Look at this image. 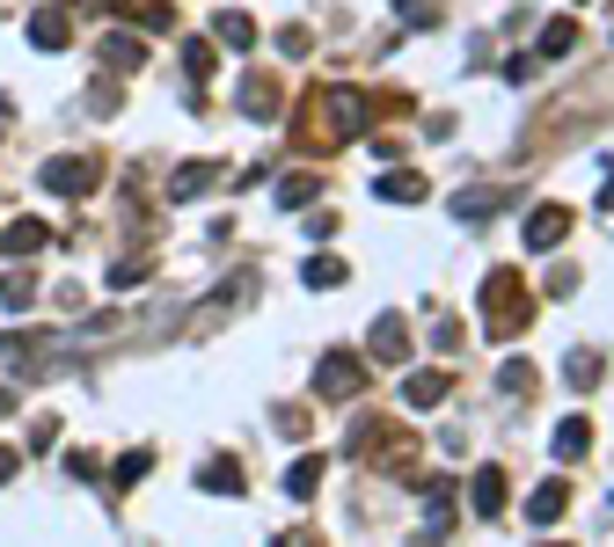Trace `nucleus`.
<instances>
[{"mask_svg": "<svg viewBox=\"0 0 614 547\" xmlns=\"http://www.w3.org/2000/svg\"><path fill=\"white\" fill-rule=\"evenodd\" d=\"M373 110L381 102L366 96V88H315V96L300 102V146L308 154H337V146H351V139H366L373 132Z\"/></svg>", "mask_w": 614, "mask_h": 547, "instance_id": "1", "label": "nucleus"}, {"mask_svg": "<svg viewBox=\"0 0 614 547\" xmlns=\"http://www.w3.org/2000/svg\"><path fill=\"white\" fill-rule=\"evenodd\" d=\"M527 321H534V285L519 270H491L483 278V329L505 343V336H527Z\"/></svg>", "mask_w": 614, "mask_h": 547, "instance_id": "2", "label": "nucleus"}, {"mask_svg": "<svg viewBox=\"0 0 614 547\" xmlns=\"http://www.w3.org/2000/svg\"><path fill=\"white\" fill-rule=\"evenodd\" d=\"M345 452H373V460H381L388 475L418 482V438H410V430H388L381 416H366V424L351 430V446H345Z\"/></svg>", "mask_w": 614, "mask_h": 547, "instance_id": "3", "label": "nucleus"}, {"mask_svg": "<svg viewBox=\"0 0 614 547\" xmlns=\"http://www.w3.org/2000/svg\"><path fill=\"white\" fill-rule=\"evenodd\" d=\"M315 394L322 402H359V394H366V357L359 351H329L315 365Z\"/></svg>", "mask_w": 614, "mask_h": 547, "instance_id": "4", "label": "nucleus"}, {"mask_svg": "<svg viewBox=\"0 0 614 547\" xmlns=\"http://www.w3.org/2000/svg\"><path fill=\"white\" fill-rule=\"evenodd\" d=\"M96 175H103V168L88 161V154H51V161H45V191L51 197H88V191H96Z\"/></svg>", "mask_w": 614, "mask_h": 547, "instance_id": "5", "label": "nucleus"}, {"mask_svg": "<svg viewBox=\"0 0 614 547\" xmlns=\"http://www.w3.org/2000/svg\"><path fill=\"white\" fill-rule=\"evenodd\" d=\"M570 227H578V212H570V205H534V212H527V248H534V256H549V248H564V234Z\"/></svg>", "mask_w": 614, "mask_h": 547, "instance_id": "6", "label": "nucleus"}, {"mask_svg": "<svg viewBox=\"0 0 614 547\" xmlns=\"http://www.w3.org/2000/svg\"><path fill=\"white\" fill-rule=\"evenodd\" d=\"M454 519H461L454 482H424V525H418V540H446V533H454Z\"/></svg>", "mask_w": 614, "mask_h": 547, "instance_id": "7", "label": "nucleus"}, {"mask_svg": "<svg viewBox=\"0 0 614 547\" xmlns=\"http://www.w3.org/2000/svg\"><path fill=\"white\" fill-rule=\"evenodd\" d=\"M366 351H373V365H402V357H410V321H402V314H381L366 329Z\"/></svg>", "mask_w": 614, "mask_h": 547, "instance_id": "8", "label": "nucleus"}, {"mask_svg": "<svg viewBox=\"0 0 614 547\" xmlns=\"http://www.w3.org/2000/svg\"><path fill=\"white\" fill-rule=\"evenodd\" d=\"M278 102H286V88H278V73H242V118H256V124H270L278 118Z\"/></svg>", "mask_w": 614, "mask_h": 547, "instance_id": "9", "label": "nucleus"}, {"mask_svg": "<svg viewBox=\"0 0 614 547\" xmlns=\"http://www.w3.org/2000/svg\"><path fill=\"white\" fill-rule=\"evenodd\" d=\"M373 197H381V205H424L432 183H424L418 168H381V175H373Z\"/></svg>", "mask_w": 614, "mask_h": 547, "instance_id": "10", "label": "nucleus"}, {"mask_svg": "<svg viewBox=\"0 0 614 547\" xmlns=\"http://www.w3.org/2000/svg\"><path fill=\"white\" fill-rule=\"evenodd\" d=\"M468 503H475V519H505V503H513V482H505V467H475V482H468Z\"/></svg>", "mask_w": 614, "mask_h": 547, "instance_id": "11", "label": "nucleus"}, {"mask_svg": "<svg viewBox=\"0 0 614 547\" xmlns=\"http://www.w3.org/2000/svg\"><path fill=\"white\" fill-rule=\"evenodd\" d=\"M0 248H8L15 263H29V256H45V248H51V227H45L37 212H23L15 227H8V234H0Z\"/></svg>", "mask_w": 614, "mask_h": 547, "instance_id": "12", "label": "nucleus"}, {"mask_svg": "<svg viewBox=\"0 0 614 547\" xmlns=\"http://www.w3.org/2000/svg\"><path fill=\"white\" fill-rule=\"evenodd\" d=\"M29 45L37 51H67L74 45V15H67V8H37V15H29Z\"/></svg>", "mask_w": 614, "mask_h": 547, "instance_id": "13", "label": "nucleus"}, {"mask_svg": "<svg viewBox=\"0 0 614 547\" xmlns=\"http://www.w3.org/2000/svg\"><path fill=\"white\" fill-rule=\"evenodd\" d=\"M110 15H124L132 29H176V0H103Z\"/></svg>", "mask_w": 614, "mask_h": 547, "instance_id": "14", "label": "nucleus"}, {"mask_svg": "<svg viewBox=\"0 0 614 547\" xmlns=\"http://www.w3.org/2000/svg\"><path fill=\"white\" fill-rule=\"evenodd\" d=\"M564 511H570V482H564V475H556V482H541L534 497H527V525H556Z\"/></svg>", "mask_w": 614, "mask_h": 547, "instance_id": "15", "label": "nucleus"}, {"mask_svg": "<svg viewBox=\"0 0 614 547\" xmlns=\"http://www.w3.org/2000/svg\"><path fill=\"white\" fill-rule=\"evenodd\" d=\"M446 373H432V365H424V373H410V380H402V409H440L446 402Z\"/></svg>", "mask_w": 614, "mask_h": 547, "instance_id": "16", "label": "nucleus"}, {"mask_svg": "<svg viewBox=\"0 0 614 547\" xmlns=\"http://www.w3.org/2000/svg\"><path fill=\"white\" fill-rule=\"evenodd\" d=\"M213 175H220L213 161H183V168L169 175V197H176V205H191V197H205V191H213Z\"/></svg>", "mask_w": 614, "mask_h": 547, "instance_id": "17", "label": "nucleus"}, {"mask_svg": "<svg viewBox=\"0 0 614 547\" xmlns=\"http://www.w3.org/2000/svg\"><path fill=\"white\" fill-rule=\"evenodd\" d=\"M96 59L124 81V73H140V66H147V45H140V37H103V51H96Z\"/></svg>", "mask_w": 614, "mask_h": 547, "instance_id": "18", "label": "nucleus"}, {"mask_svg": "<svg viewBox=\"0 0 614 547\" xmlns=\"http://www.w3.org/2000/svg\"><path fill=\"white\" fill-rule=\"evenodd\" d=\"M497 205H505V183H483V191H461V197H446V212H454V219H491Z\"/></svg>", "mask_w": 614, "mask_h": 547, "instance_id": "19", "label": "nucleus"}, {"mask_svg": "<svg viewBox=\"0 0 614 547\" xmlns=\"http://www.w3.org/2000/svg\"><path fill=\"white\" fill-rule=\"evenodd\" d=\"M197 489H205V497H242L249 482H242L234 460H205V467H197Z\"/></svg>", "mask_w": 614, "mask_h": 547, "instance_id": "20", "label": "nucleus"}, {"mask_svg": "<svg viewBox=\"0 0 614 547\" xmlns=\"http://www.w3.org/2000/svg\"><path fill=\"white\" fill-rule=\"evenodd\" d=\"M315 197H322V175H315V168H293V175L278 183V205H286V212H308Z\"/></svg>", "mask_w": 614, "mask_h": 547, "instance_id": "21", "label": "nucleus"}, {"mask_svg": "<svg viewBox=\"0 0 614 547\" xmlns=\"http://www.w3.org/2000/svg\"><path fill=\"white\" fill-rule=\"evenodd\" d=\"M345 278H351L345 256H329V248H322V256H308V270H300V285H308V292H337Z\"/></svg>", "mask_w": 614, "mask_h": 547, "instance_id": "22", "label": "nucleus"}, {"mask_svg": "<svg viewBox=\"0 0 614 547\" xmlns=\"http://www.w3.org/2000/svg\"><path fill=\"white\" fill-rule=\"evenodd\" d=\"M564 380L578 387V394H592V387L607 380V357H600V351H570L564 357Z\"/></svg>", "mask_w": 614, "mask_h": 547, "instance_id": "23", "label": "nucleus"}, {"mask_svg": "<svg viewBox=\"0 0 614 547\" xmlns=\"http://www.w3.org/2000/svg\"><path fill=\"white\" fill-rule=\"evenodd\" d=\"M322 467H329V460H315V452H300L293 467H286V497H300V503H308V497L322 489Z\"/></svg>", "mask_w": 614, "mask_h": 547, "instance_id": "24", "label": "nucleus"}, {"mask_svg": "<svg viewBox=\"0 0 614 547\" xmlns=\"http://www.w3.org/2000/svg\"><path fill=\"white\" fill-rule=\"evenodd\" d=\"M213 37H220L227 51H249V45H256V23H249L242 8H227V15H213Z\"/></svg>", "mask_w": 614, "mask_h": 547, "instance_id": "25", "label": "nucleus"}, {"mask_svg": "<svg viewBox=\"0 0 614 547\" xmlns=\"http://www.w3.org/2000/svg\"><path fill=\"white\" fill-rule=\"evenodd\" d=\"M564 51H578V23H570V15H556V23L541 29V45H534V59H564Z\"/></svg>", "mask_w": 614, "mask_h": 547, "instance_id": "26", "label": "nucleus"}, {"mask_svg": "<svg viewBox=\"0 0 614 547\" xmlns=\"http://www.w3.org/2000/svg\"><path fill=\"white\" fill-rule=\"evenodd\" d=\"M586 446H592V424L586 416H564V424H556V460H578Z\"/></svg>", "mask_w": 614, "mask_h": 547, "instance_id": "27", "label": "nucleus"}, {"mask_svg": "<svg viewBox=\"0 0 614 547\" xmlns=\"http://www.w3.org/2000/svg\"><path fill=\"white\" fill-rule=\"evenodd\" d=\"M154 475V452H124L118 467H110V489H140Z\"/></svg>", "mask_w": 614, "mask_h": 547, "instance_id": "28", "label": "nucleus"}, {"mask_svg": "<svg viewBox=\"0 0 614 547\" xmlns=\"http://www.w3.org/2000/svg\"><path fill=\"white\" fill-rule=\"evenodd\" d=\"M0 300H8L15 314H29L37 307V278H29V270H8V278H0Z\"/></svg>", "mask_w": 614, "mask_h": 547, "instance_id": "29", "label": "nucleus"}, {"mask_svg": "<svg viewBox=\"0 0 614 547\" xmlns=\"http://www.w3.org/2000/svg\"><path fill=\"white\" fill-rule=\"evenodd\" d=\"M497 387H505L513 402H527V394H534V365H527V357H513V365L497 373Z\"/></svg>", "mask_w": 614, "mask_h": 547, "instance_id": "30", "label": "nucleus"}, {"mask_svg": "<svg viewBox=\"0 0 614 547\" xmlns=\"http://www.w3.org/2000/svg\"><path fill=\"white\" fill-rule=\"evenodd\" d=\"M270 424L286 430V438H308V430H315V416H308L300 402H278V416H270Z\"/></svg>", "mask_w": 614, "mask_h": 547, "instance_id": "31", "label": "nucleus"}, {"mask_svg": "<svg viewBox=\"0 0 614 547\" xmlns=\"http://www.w3.org/2000/svg\"><path fill=\"white\" fill-rule=\"evenodd\" d=\"M183 73H191V81H205V73H213V45H205V37H191V45H183Z\"/></svg>", "mask_w": 614, "mask_h": 547, "instance_id": "32", "label": "nucleus"}, {"mask_svg": "<svg viewBox=\"0 0 614 547\" xmlns=\"http://www.w3.org/2000/svg\"><path fill=\"white\" fill-rule=\"evenodd\" d=\"M432 351H461V321H454V314L432 321Z\"/></svg>", "mask_w": 614, "mask_h": 547, "instance_id": "33", "label": "nucleus"}, {"mask_svg": "<svg viewBox=\"0 0 614 547\" xmlns=\"http://www.w3.org/2000/svg\"><path fill=\"white\" fill-rule=\"evenodd\" d=\"M67 475H74V482H96L103 460H96V452H67Z\"/></svg>", "mask_w": 614, "mask_h": 547, "instance_id": "34", "label": "nucleus"}, {"mask_svg": "<svg viewBox=\"0 0 614 547\" xmlns=\"http://www.w3.org/2000/svg\"><path fill=\"white\" fill-rule=\"evenodd\" d=\"M51 446H59V424H51V416H45V424L29 430V452H51Z\"/></svg>", "mask_w": 614, "mask_h": 547, "instance_id": "35", "label": "nucleus"}, {"mask_svg": "<svg viewBox=\"0 0 614 547\" xmlns=\"http://www.w3.org/2000/svg\"><path fill=\"white\" fill-rule=\"evenodd\" d=\"M395 15H402V23H432V8H424V0H395Z\"/></svg>", "mask_w": 614, "mask_h": 547, "instance_id": "36", "label": "nucleus"}, {"mask_svg": "<svg viewBox=\"0 0 614 547\" xmlns=\"http://www.w3.org/2000/svg\"><path fill=\"white\" fill-rule=\"evenodd\" d=\"M15 467H23V460H15V452L0 446V489H8V482H15Z\"/></svg>", "mask_w": 614, "mask_h": 547, "instance_id": "37", "label": "nucleus"}, {"mask_svg": "<svg viewBox=\"0 0 614 547\" xmlns=\"http://www.w3.org/2000/svg\"><path fill=\"white\" fill-rule=\"evenodd\" d=\"M600 212H614V175H607V183H600Z\"/></svg>", "mask_w": 614, "mask_h": 547, "instance_id": "38", "label": "nucleus"}, {"mask_svg": "<svg viewBox=\"0 0 614 547\" xmlns=\"http://www.w3.org/2000/svg\"><path fill=\"white\" fill-rule=\"evenodd\" d=\"M0 416H15V394H8V387H0Z\"/></svg>", "mask_w": 614, "mask_h": 547, "instance_id": "39", "label": "nucleus"}]
</instances>
